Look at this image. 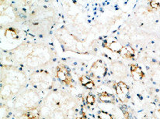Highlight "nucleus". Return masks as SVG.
I'll use <instances>...</instances> for the list:
<instances>
[{
	"label": "nucleus",
	"mask_w": 160,
	"mask_h": 119,
	"mask_svg": "<svg viewBox=\"0 0 160 119\" xmlns=\"http://www.w3.org/2000/svg\"><path fill=\"white\" fill-rule=\"evenodd\" d=\"M79 80L80 82H81L82 85L85 87H86L87 85H89V83L92 82V80H91V79H89L88 77H86V76H82V77L79 78Z\"/></svg>",
	"instance_id": "7"
},
{
	"label": "nucleus",
	"mask_w": 160,
	"mask_h": 119,
	"mask_svg": "<svg viewBox=\"0 0 160 119\" xmlns=\"http://www.w3.org/2000/svg\"><path fill=\"white\" fill-rule=\"evenodd\" d=\"M98 118L100 119H113L111 115L105 112H100L98 113Z\"/></svg>",
	"instance_id": "8"
},
{
	"label": "nucleus",
	"mask_w": 160,
	"mask_h": 119,
	"mask_svg": "<svg viewBox=\"0 0 160 119\" xmlns=\"http://www.w3.org/2000/svg\"><path fill=\"white\" fill-rule=\"evenodd\" d=\"M91 73L93 77H100L104 75L106 73V67L102 61L98 60L92 65L91 67Z\"/></svg>",
	"instance_id": "1"
},
{
	"label": "nucleus",
	"mask_w": 160,
	"mask_h": 119,
	"mask_svg": "<svg viewBox=\"0 0 160 119\" xmlns=\"http://www.w3.org/2000/svg\"><path fill=\"white\" fill-rule=\"evenodd\" d=\"M118 85L120 87V88H121V90H122L123 93H124V94L126 95V96H128V94H129L128 86V85H126L124 82H122V81L118 82Z\"/></svg>",
	"instance_id": "6"
},
{
	"label": "nucleus",
	"mask_w": 160,
	"mask_h": 119,
	"mask_svg": "<svg viewBox=\"0 0 160 119\" xmlns=\"http://www.w3.org/2000/svg\"><path fill=\"white\" fill-rule=\"evenodd\" d=\"M104 46L107 47L109 50H111V51L118 52V53H120V51H121V50L123 47V46L117 40H113L110 43H106Z\"/></svg>",
	"instance_id": "4"
},
{
	"label": "nucleus",
	"mask_w": 160,
	"mask_h": 119,
	"mask_svg": "<svg viewBox=\"0 0 160 119\" xmlns=\"http://www.w3.org/2000/svg\"><path fill=\"white\" fill-rule=\"evenodd\" d=\"M99 98H100V101H102V102H106V103L114 102V98H113V97L112 96L111 94H107V93L100 94Z\"/></svg>",
	"instance_id": "5"
},
{
	"label": "nucleus",
	"mask_w": 160,
	"mask_h": 119,
	"mask_svg": "<svg viewBox=\"0 0 160 119\" xmlns=\"http://www.w3.org/2000/svg\"><path fill=\"white\" fill-rule=\"evenodd\" d=\"M119 53L123 57L132 58L134 56V50L131 46H125L122 47Z\"/></svg>",
	"instance_id": "3"
},
{
	"label": "nucleus",
	"mask_w": 160,
	"mask_h": 119,
	"mask_svg": "<svg viewBox=\"0 0 160 119\" xmlns=\"http://www.w3.org/2000/svg\"><path fill=\"white\" fill-rule=\"evenodd\" d=\"M150 6L152 8H154V9H158L159 7V3L156 1H151L150 2Z\"/></svg>",
	"instance_id": "10"
},
{
	"label": "nucleus",
	"mask_w": 160,
	"mask_h": 119,
	"mask_svg": "<svg viewBox=\"0 0 160 119\" xmlns=\"http://www.w3.org/2000/svg\"><path fill=\"white\" fill-rule=\"evenodd\" d=\"M86 102L90 105H92L95 103V97L92 94H89L86 97Z\"/></svg>",
	"instance_id": "9"
},
{
	"label": "nucleus",
	"mask_w": 160,
	"mask_h": 119,
	"mask_svg": "<svg viewBox=\"0 0 160 119\" xmlns=\"http://www.w3.org/2000/svg\"><path fill=\"white\" fill-rule=\"evenodd\" d=\"M57 77H58L60 80L65 82V83H67L68 85H69L70 76L68 74V71H67L65 67L58 66V67L57 68Z\"/></svg>",
	"instance_id": "2"
}]
</instances>
